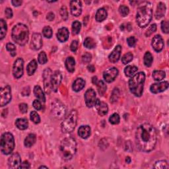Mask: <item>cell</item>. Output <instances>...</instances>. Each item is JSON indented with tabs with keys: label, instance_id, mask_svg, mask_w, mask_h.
<instances>
[{
	"label": "cell",
	"instance_id": "cell-1",
	"mask_svg": "<svg viewBox=\"0 0 169 169\" xmlns=\"http://www.w3.org/2000/svg\"><path fill=\"white\" fill-rule=\"evenodd\" d=\"M157 141V131L151 124L145 123L138 127L135 133V143L140 151H151L155 147Z\"/></svg>",
	"mask_w": 169,
	"mask_h": 169
},
{
	"label": "cell",
	"instance_id": "cell-2",
	"mask_svg": "<svg viewBox=\"0 0 169 169\" xmlns=\"http://www.w3.org/2000/svg\"><path fill=\"white\" fill-rule=\"evenodd\" d=\"M153 17V5L148 2H142L138 8L136 21L140 28L147 27Z\"/></svg>",
	"mask_w": 169,
	"mask_h": 169
},
{
	"label": "cell",
	"instance_id": "cell-3",
	"mask_svg": "<svg viewBox=\"0 0 169 169\" xmlns=\"http://www.w3.org/2000/svg\"><path fill=\"white\" fill-rule=\"evenodd\" d=\"M77 151V143L74 138L68 137L64 139L60 145V153L65 161H69Z\"/></svg>",
	"mask_w": 169,
	"mask_h": 169
},
{
	"label": "cell",
	"instance_id": "cell-4",
	"mask_svg": "<svg viewBox=\"0 0 169 169\" xmlns=\"http://www.w3.org/2000/svg\"><path fill=\"white\" fill-rule=\"evenodd\" d=\"M11 36L13 40L19 46H25L29 41V31L27 25L19 23L12 29Z\"/></svg>",
	"mask_w": 169,
	"mask_h": 169
},
{
	"label": "cell",
	"instance_id": "cell-5",
	"mask_svg": "<svg viewBox=\"0 0 169 169\" xmlns=\"http://www.w3.org/2000/svg\"><path fill=\"white\" fill-rule=\"evenodd\" d=\"M145 81V74L143 72H139L131 77L129 80L128 84L130 90L134 95L138 97L142 95Z\"/></svg>",
	"mask_w": 169,
	"mask_h": 169
},
{
	"label": "cell",
	"instance_id": "cell-6",
	"mask_svg": "<svg viewBox=\"0 0 169 169\" xmlns=\"http://www.w3.org/2000/svg\"><path fill=\"white\" fill-rule=\"evenodd\" d=\"M77 112L72 110L69 114L65 117L63 122L61 124V129L63 133H71L75 130L77 125Z\"/></svg>",
	"mask_w": 169,
	"mask_h": 169
},
{
	"label": "cell",
	"instance_id": "cell-7",
	"mask_svg": "<svg viewBox=\"0 0 169 169\" xmlns=\"http://www.w3.org/2000/svg\"><path fill=\"white\" fill-rule=\"evenodd\" d=\"M1 152L3 155H9L15 148V139L12 134L6 132L2 134L0 142Z\"/></svg>",
	"mask_w": 169,
	"mask_h": 169
},
{
	"label": "cell",
	"instance_id": "cell-8",
	"mask_svg": "<svg viewBox=\"0 0 169 169\" xmlns=\"http://www.w3.org/2000/svg\"><path fill=\"white\" fill-rule=\"evenodd\" d=\"M52 114L56 119H62L66 114V107L60 100H55L52 103Z\"/></svg>",
	"mask_w": 169,
	"mask_h": 169
},
{
	"label": "cell",
	"instance_id": "cell-9",
	"mask_svg": "<svg viewBox=\"0 0 169 169\" xmlns=\"http://www.w3.org/2000/svg\"><path fill=\"white\" fill-rule=\"evenodd\" d=\"M11 100V89L10 86L6 85L1 89V102L2 107L7 105Z\"/></svg>",
	"mask_w": 169,
	"mask_h": 169
},
{
	"label": "cell",
	"instance_id": "cell-10",
	"mask_svg": "<svg viewBox=\"0 0 169 169\" xmlns=\"http://www.w3.org/2000/svg\"><path fill=\"white\" fill-rule=\"evenodd\" d=\"M23 67H24V62H23V60L21 58H17L13 64V74L14 77L17 79H19L23 76V73H24V71H23Z\"/></svg>",
	"mask_w": 169,
	"mask_h": 169
},
{
	"label": "cell",
	"instance_id": "cell-11",
	"mask_svg": "<svg viewBox=\"0 0 169 169\" xmlns=\"http://www.w3.org/2000/svg\"><path fill=\"white\" fill-rule=\"evenodd\" d=\"M84 101L86 105L89 108H92L95 106L97 101L96 93L93 89H89L84 94Z\"/></svg>",
	"mask_w": 169,
	"mask_h": 169
},
{
	"label": "cell",
	"instance_id": "cell-12",
	"mask_svg": "<svg viewBox=\"0 0 169 169\" xmlns=\"http://www.w3.org/2000/svg\"><path fill=\"white\" fill-rule=\"evenodd\" d=\"M118 75V70L116 68H110L107 69L103 73V77L108 83H111L116 78Z\"/></svg>",
	"mask_w": 169,
	"mask_h": 169
},
{
	"label": "cell",
	"instance_id": "cell-13",
	"mask_svg": "<svg viewBox=\"0 0 169 169\" xmlns=\"http://www.w3.org/2000/svg\"><path fill=\"white\" fill-rule=\"evenodd\" d=\"M62 75L60 72L56 71L54 73V74L51 77V86L52 89L56 92L58 91V87L62 82Z\"/></svg>",
	"mask_w": 169,
	"mask_h": 169
},
{
	"label": "cell",
	"instance_id": "cell-14",
	"mask_svg": "<svg viewBox=\"0 0 169 169\" xmlns=\"http://www.w3.org/2000/svg\"><path fill=\"white\" fill-rule=\"evenodd\" d=\"M21 164V158L17 153L12 154L8 159V165L11 168H19Z\"/></svg>",
	"mask_w": 169,
	"mask_h": 169
},
{
	"label": "cell",
	"instance_id": "cell-15",
	"mask_svg": "<svg viewBox=\"0 0 169 169\" xmlns=\"http://www.w3.org/2000/svg\"><path fill=\"white\" fill-rule=\"evenodd\" d=\"M51 77H52V71L49 68H46L43 73V79L44 84V89L46 93L49 94L51 89Z\"/></svg>",
	"mask_w": 169,
	"mask_h": 169
},
{
	"label": "cell",
	"instance_id": "cell-16",
	"mask_svg": "<svg viewBox=\"0 0 169 169\" xmlns=\"http://www.w3.org/2000/svg\"><path fill=\"white\" fill-rule=\"evenodd\" d=\"M168 87V81H163L160 83H154L150 87V91L152 93L157 94L165 91Z\"/></svg>",
	"mask_w": 169,
	"mask_h": 169
},
{
	"label": "cell",
	"instance_id": "cell-17",
	"mask_svg": "<svg viewBox=\"0 0 169 169\" xmlns=\"http://www.w3.org/2000/svg\"><path fill=\"white\" fill-rule=\"evenodd\" d=\"M42 36L39 33H35L32 36L31 47V48L35 50H40L42 46Z\"/></svg>",
	"mask_w": 169,
	"mask_h": 169
},
{
	"label": "cell",
	"instance_id": "cell-18",
	"mask_svg": "<svg viewBox=\"0 0 169 169\" xmlns=\"http://www.w3.org/2000/svg\"><path fill=\"white\" fill-rule=\"evenodd\" d=\"M70 10L72 15L75 17H78L82 12V4L80 1L70 2Z\"/></svg>",
	"mask_w": 169,
	"mask_h": 169
},
{
	"label": "cell",
	"instance_id": "cell-19",
	"mask_svg": "<svg viewBox=\"0 0 169 169\" xmlns=\"http://www.w3.org/2000/svg\"><path fill=\"white\" fill-rule=\"evenodd\" d=\"M152 46L153 48L157 52L162 51L164 48V40L161 35H155L152 40Z\"/></svg>",
	"mask_w": 169,
	"mask_h": 169
},
{
	"label": "cell",
	"instance_id": "cell-20",
	"mask_svg": "<svg viewBox=\"0 0 169 169\" xmlns=\"http://www.w3.org/2000/svg\"><path fill=\"white\" fill-rule=\"evenodd\" d=\"M122 52V46L118 45L115 47V48L109 56V61L112 63H116L120 58Z\"/></svg>",
	"mask_w": 169,
	"mask_h": 169
},
{
	"label": "cell",
	"instance_id": "cell-21",
	"mask_svg": "<svg viewBox=\"0 0 169 169\" xmlns=\"http://www.w3.org/2000/svg\"><path fill=\"white\" fill-rule=\"evenodd\" d=\"M96 109L98 111V113L100 116H103L107 114L108 112H109V107L108 105L104 102H101L98 99H97L95 105Z\"/></svg>",
	"mask_w": 169,
	"mask_h": 169
},
{
	"label": "cell",
	"instance_id": "cell-22",
	"mask_svg": "<svg viewBox=\"0 0 169 169\" xmlns=\"http://www.w3.org/2000/svg\"><path fill=\"white\" fill-rule=\"evenodd\" d=\"M69 31L65 27L61 28L57 32V38L60 42H65V41H67L69 38Z\"/></svg>",
	"mask_w": 169,
	"mask_h": 169
},
{
	"label": "cell",
	"instance_id": "cell-23",
	"mask_svg": "<svg viewBox=\"0 0 169 169\" xmlns=\"http://www.w3.org/2000/svg\"><path fill=\"white\" fill-rule=\"evenodd\" d=\"M91 130L89 126H81L78 130V135L83 139H87L91 135Z\"/></svg>",
	"mask_w": 169,
	"mask_h": 169
},
{
	"label": "cell",
	"instance_id": "cell-24",
	"mask_svg": "<svg viewBox=\"0 0 169 169\" xmlns=\"http://www.w3.org/2000/svg\"><path fill=\"white\" fill-rule=\"evenodd\" d=\"M85 86V81L82 78H77L76 81H74L72 88L74 91L79 92L81 91L82 89Z\"/></svg>",
	"mask_w": 169,
	"mask_h": 169
},
{
	"label": "cell",
	"instance_id": "cell-25",
	"mask_svg": "<svg viewBox=\"0 0 169 169\" xmlns=\"http://www.w3.org/2000/svg\"><path fill=\"white\" fill-rule=\"evenodd\" d=\"M166 12V6L165 3L160 2L158 4V6L157 8V11L155 12V17L157 19L162 18L165 15Z\"/></svg>",
	"mask_w": 169,
	"mask_h": 169
},
{
	"label": "cell",
	"instance_id": "cell-26",
	"mask_svg": "<svg viewBox=\"0 0 169 169\" xmlns=\"http://www.w3.org/2000/svg\"><path fill=\"white\" fill-rule=\"evenodd\" d=\"M108 15V13L106 9L105 8H101L97 11L96 15H95V19L97 22H102L106 19Z\"/></svg>",
	"mask_w": 169,
	"mask_h": 169
},
{
	"label": "cell",
	"instance_id": "cell-27",
	"mask_svg": "<svg viewBox=\"0 0 169 169\" xmlns=\"http://www.w3.org/2000/svg\"><path fill=\"white\" fill-rule=\"evenodd\" d=\"M34 94H35V97L40 101L44 102L46 101V97L44 95V93L43 91H42V88L40 86L36 85L35 87Z\"/></svg>",
	"mask_w": 169,
	"mask_h": 169
},
{
	"label": "cell",
	"instance_id": "cell-28",
	"mask_svg": "<svg viewBox=\"0 0 169 169\" xmlns=\"http://www.w3.org/2000/svg\"><path fill=\"white\" fill-rule=\"evenodd\" d=\"M75 66H76V61L73 57H68L65 60V67L69 72H73L75 71Z\"/></svg>",
	"mask_w": 169,
	"mask_h": 169
},
{
	"label": "cell",
	"instance_id": "cell-29",
	"mask_svg": "<svg viewBox=\"0 0 169 169\" xmlns=\"http://www.w3.org/2000/svg\"><path fill=\"white\" fill-rule=\"evenodd\" d=\"M15 125L18 129L21 130H25L28 128L29 122H28V120L25 118H19L15 122Z\"/></svg>",
	"mask_w": 169,
	"mask_h": 169
},
{
	"label": "cell",
	"instance_id": "cell-30",
	"mask_svg": "<svg viewBox=\"0 0 169 169\" xmlns=\"http://www.w3.org/2000/svg\"><path fill=\"white\" fill-rule=\"evenodd\" d=\"M36 140V135L33 134H31L27 136V138L25 139L24 145L27 147H31L33 145Z\"/></svg>",
	"mask_w": 169,
	"mask_h": 169
},
{
	"label": "cell",
	"instance_id": "cell-31",
	"mask_svg": "<svg viewBox=\"0 0 169 169\" xmlns=\"http://www.w3.org/2000/svg\"><path fill=\"white\" fill-rule=\"evenodd\" d=\"M38 67V65H37V62L35 60H32L31 62L27 65V73L29 76H32L34 73L36 72V70Z\"/></svg>",
	"mask_w": 169,
	"mask_h": 169
},
{
	"label": "cell",
	"instance_id": "cell-32",
	"mask_svg": "<svg viewBox=\"0 0 169 169\" xmlns=\"http://www.w3.org/2000/svg\"><path fill=\"white\" fill-rule=\"evenodd\" d=\"M7 31V23L3 19L0 20V39L3 40L6 36Z\"/></svg>",
	"mask_w": 169,
	"mask_h": 169
},
{
	"label": "cell",
	"instance_id": "cell-33",
	"mask_svg": "<svg viewBox=\"0 0 169 169\" xmlns=\"http://www.w3.org/2000/svg\"><path fill=\"white\" fill-rule=\"evenodd\" d=\"M138 68L134 65H128L124 69V73L127 77H132L138 72Z\"/></svg>",
	"mask_w": 169,
	"mask_h": 169
},
{
	"label": "cell",
	"instance_id": "cell-34",
	"mask_svg": "<svg viewBox=\"0 0 169 169\" xmlns=\"http://www.w3.org/2000/svg\"><path fill=\"white\" fill-rule=\"evenodd\" d=\"M153 61V58L152 54L149 52H147L144 55V58H143V62L145 66L150 67L152 65Z\"/></svg>",
	"mask_w": 169,
	"mask_h": 169
},
{
	"label": "cell",
	"instance_id": "cell-35",
	"mask_svg": "<svg viewBox=\"0 0 169 169\" xmlns=\"http://www.w3.org/2000/svg\"><path fill=\"white\" fill-rule=\"evenodd\" d=\"M153 77L155 81H161L165 77V72L162 70H157L153 73Z\"/></svg>",
	"mask_w": 169,
	"mask_h": 169
},
{
	"label": "cell",
	"instance_id": "cell-36",
	"mask_svg": "<svg viewBox=\"0 0 169 169\" xmlns=\"http://www.w3.org/2000/svg\"><path fill=\"white\" fill-rule=\"evenodd\" d=\"M97 85L98 92V93H99V95L101 96L104 95L106 91V89H107V87L105 84V83H104V81H98Z\"/></svg>",
	"mask_w": 169,
	"mask_h": 169
},
{
	"label": "cell",
	"instance_id": "cell-37",
	"mask_svg": "<svg viewBox=\"0 0 169 169\" xmlns=\"http://www.w3.org/2000/svg\"><path fill=\"white\" fill-rule=\"evenodd\" d=\"M84 46L85 48L89 49H92L95 48L96 46V43L95 40H94L91 37H87L84 41Z\"/></svg>",
	"mask_w": 169,
	"mask_h": 169
},
{
	"label": "cell",
	"instance_id": "cell-38",
	"mask_svg": "<svg viewBox=\"0 0 169 169\" xmlns=\"http://www.w3.org/2000/svg\"><path fill=\"white\" fill-rule=\"evenodd\" d=\"M81 24L80 22H79L78 21H74L72 23V32L73 34L76 35L79 33V32L81 31Z\"/></svg>",
	"mask_w": 169,
	"mask_h": 169
},
{
	"label": "cell",
	"instance_id": "cell-39",
	"mask_svg": "<svg viewBox=\"0 0 169 169\" xmlns=\"http://www.w3.org/2000/svg\"><path fill=\"white\" fill-rule=\"evenodd\" d=\"M133 58H134V56L131 52L127 53L124 54L123 57L122 58V62L123 64L126 65L127 64L131 62L133 60Z\"/></svg>",
	"mask_w": 169,
	"mask_h": 169
},
{
	"label": "cell",
	"instance_id": "cell-40",
	"mask_svg": "<svg viewBox=\"0 0 169 169\" xmlns=\"http://www.w3.org/2000/svg\"><path fill=\"white\" fill-rule=\"evenodd\" d=\"M154 168H157V169H165V168L168 169V165L166 161H159L155 164Z\"/></svg>",
	"mask_w": 169,
	"mask_h": 169
},
{
	"label": "cell",
	"instance_id": "cell-41",
	"mask_svg": "<svg viewBox=\"0 0 169 169\" xmlns=\"http://www.w3.org/2000/svg\"><path fill=\"white\" fill-rule=\"evenodd\" d=\"M31 120L35 124H39L40 122V118L39 114L36 111H32L31 112Z\"/></svg>",
	"mask_w": 169,
	"mask_h": 169
},
{
	"label": "cell",
	"instance_id": "cell-42",
	"mask_svg": "<svg viewBox=\"0 0 169 169\" xmlns=\"http://www.w3.org/2000/svg\"><path fill=\"white\" fill-rule=\"evenodd\" d=\"M42 33H43L44 36L46 37V38L50 39L52 36V29L49 26L45 27L43 30H42Z\"/></svg>",
	"mask_w": 169,
	"mask_h": 169
},
{
	"label": "cell",
	"instance_id": "cell-43",
	"mask_svg": "<svg viewBox=\"0 0 169 169\" xmlns=\"http://www.w3.org/2000/svg\"><path fill=\"white\" fill-rule=\"evenodd\" d=\"M119 96H120L119 89H117V88H115L114 89V91H112V95H111V97H110V102H112V103L116 102L118 99Z\"/></svg>",
	"mask_w": 169,
	"mask_h": 169
},
{
	"label": "cell",
	"instance_id": "cell-44",
	"mask_svg": "<svg viewBox=\"0 0 169 169\" xmlns=\"http://www.w3.org/2000/svg\"><path fill=\"white\" fill-rule=\"evenodd\" d=\"M120 116L118 114L114 113L112 114L109 118V122L112 124H118L120 122Z\"/></svg>",
	"mask_w": 169,
	"mask_h": 169
},
{
	"label": "cell",
	"instance_id": "cell-45",
	"mask_svg": "<svg viewBox=\"0 0 169 169\" xmlns=\"http://www.w3.org/2000/svg\"><path fill=\"white\" fill-rule=\"evenodd\" d=\"M6 49L8 50L9 52H10L11 56L14 57V56H16V48L15 45L12 43H7L6 45Z\"/></svg>",
	"mask_w": 169,
	"mask_h": 169
},
{
	"label": "cell",
	"instance_id": "cell-46",
	"mask_svg": "<svg viewBox=\"0 0 169 169\" xmlns=\"http://www.w3.org/2000/svg\"><path fill=\"white\" fill-rule=\"evenodd\" d=\"M39 62L40 64H45L46 62H48V58H47V56L44 52H41L39 55L38 58Z\"/></svg>",
	"mask_w": 169,
	"mask_h": 169
},
{
	"label": "cell",
	"instance_id": "cell-47",
	"mask_svg": "<svg viewBox=\"0 0 169 169\" xmlns=\"http://www.w3.org/2000/svg\"><path fill=\"white\" fill-rule=\"evenodd\" d=\"M119 13L122 17H126L130 13V9L126 6H121L119 7Z\"/></svg>",
	"mask_w": 169,
	"mask_h": 169
},
{
	"label": "cell",
	"instance_id": "cell-48",
	"mask_svg": "<svg viewBox=\"0 0 169 169\" xmlns=\"http://www.w3.org/2000/svg\"><path fill=\"white\" fill-rule=\"evenodd\" d=\"M60 15L64 21H66L68 18V9L65 6H62L60 9Z\"/></svg>",
	"mask_w": 169,
	"mask_h": 169
},
{
	"label": "cell",
	"instance_id": "cell-49",
	"mask_svg": "<svg viewBox=\"0 0 169 169\" xmlns=\"http://www.w3.org/2000/svg\"><path fill=\"white\" fill-rule=\"evenodd\" d=\"M156 30H157V25L155 24H152L148 28V29L147 30L146 32H145V35H146V36H150L156 31Z\"/></svg>",
	"mask_w": 169,
	"mask_h": 169
},
{
	"label": "cell",
	"instance_id": "cell-50",
	"mask_svg": "<svg viewBox=\"0 0 169 169\" xmlns=\"http://www.w3.org/2000/svg\"><path fill=\"white\" fill-rule=\"evenodd\" d=\"M92 56L90 53L86 52L84 53L82 56V62L84 64H88L91 61Z\"/></svg>",
	"mask_w": 169,
	"mask_h": 169
},
{
	"label": "cell",
	"instance_id": "cell-51",
	"mask_svg": "<svg viewBox=\"0 0 169 169\" xmlns=\"http://www.w3.org/2000/svg\"><path fill=\"white\" fill-rule=\"evenodd\" d=\"M161 29L165 33H168V22L167 21H163L161 22Z\"/></svg>",
	"mask_w": 169,
	"mask_h": 169
},
{
	"label": "cell",
	"instance_id": "cell-52",
	"mask_svg": "<svg viewBox=\"0 0 169 169\" xmlns=\"http://www.w3.org/2000/svg\"><path fill=\"white\" fill-rule=\"evenodd\" d=\"M127 42H128V44L130 47H134L135 46L136 40L134 36L129 37V38L127 39Z\"/></svg>",
	"mask_w": 169,
	"mask_h": 169
},
{
	"label": "cell",
	"instance_id": "cell-53",
	"mask_svg": "<svg viewBox=\"0 0 169 169\" xmlns=\"http://www.w3.org/2000/svg\"><path fill=\"white\" fill-rule=\"evenodd\" d=\"M32 105H33V107L37 110H40L42 109V105L39 100H35L33 103H32Z\"/></svg>",
	"mask_w": 169,
	"mask_h": 169
},
{
	"label": "cell",
	"instance_id": "cell-54",
	"mask_svg": "<svg viewBox=\"0 0 169 169\" xmlns=\"http://www.w3.org/2000/svg\"><path fill=\"white\" fill-rule=\"evenodd\" d=\"M77 47H78V42L77 40H73L72 42V43L70 46V49L73 52H76L77 50Z\"/></svg>",
	"mask_w": 169,
	"mask_h": 169
},
{
	"label": "cell",
	"instance_id": "cell-55",
	"mask_svg": "<svg viewBox=\"0 0 169 169\" xmlns=\"http://www.w3.org/2000/svg\"><path fill=\"white\" fill-rule=\"evenodd\" d=\"M19 109L22 113L25 114L28 110V106L25 103H21V104L19 105Z\"/></svg>",
	"mask_w": 169,
	"mask_h": 169
},
{
	"label": "cell",
	"instance_id": "cell-56",
	"mask_svg": "<svg viewBox=\"0 0 169 169\" xmlns=\"http://www.w3.org/2000/svg\"><path fill=\"white\" fill-rule=\"evenodd\" d=\"M5 13H6V16L7 19L12 18L13 11H12V9L11 8H7L6 9V11H5Z\"/></svg>",
	"mask_w": 169,
	"mask_h": 169
},
{
	"label": "cell",
	"instance_id": "cell-57",
	"mask_svg": "<svg viewBox=\"0 0 169 169\" xmlns=\"http://www.w3.org/2000/svg\"><path fill=\"white\" fill-rule=\"evenodd\" d=\"M31 168L30 163L27 161L23 162L19 167V168Z\"/></svg>",
	"mask_w": 169,
	"mask_h": 169
},
{
	"label": "cell",
	"instance_id": "cell-58",
	"mask_svg": "<svg viewBox=\"0 0 169 169\" xmlns=\"http://www.w3.org/2000/svg\"><path fill=\"white\" fill-rule=\"evenodd\" d=\"M54 14L53 13H49L48 15H47V17H46V19H48L49 21H52L54 19Z\"/></svg>",
	"mask_w": 169,
	"mask_h": 169
},
{
	"label": "cell",
	"instance_id": "cell-59",
	"mask_svg": "<svg viewBox=\"0 0 169 169\" xmlns=\"http://www.w3.org/2000/svg\"><path fill=\"white\" fill-rule=\"evenodd\" d=\"M11 3H12V4L14 6L18 7V6H21V5L23 3V2L20 1V0H13V1L11 2Z\"/></svg>",
	"mask_w": 169,
	"mask_h": 169
},
{
	"label": "cell",
	"instance_id": "cell-60",
	"mask_svg": "<svg viewBox=\"0 0 169 169\" xmlns=\"http://www.w3.org/2000/svg\"><path fill=\"white\" fill-rule=\"evenodd\" d=\"M87 68H88L89 71H90L91 72H94L95 71V67H94L93 65H89Z\"/></svg>",
	"mask_w": 169,
	"mask_h": 169
},
{
	"label": "cell",
	"instance_id": "cell-61",
	"mask_svg": "<svg viewBox=\"0 0 169 169\" xmlns=\"http://www.w3.org/2000/svg\"><path fill=\"white\" fill-rule=\"evenodd\" d=\"M97 77H93V83L95 84H97Z\"/></svg>",
	"mask_w": 169,
	"mask_h": 169
},
{
	"label": "cell",
	"instance_id": "cell-62",
	"mask_svg": "<svg viewBox=\"0 0 169 169\" xmlns=\"http://www.w3.org/2000/svg\"><path fill=\"white\" fill-rule=\"evenodd\" d=\"M126 161L127 163H130V162H131V159H130V157H127L126 158Z\"/></svg>",
	"mask_w": 169,
	"mask_h": 169
},
{
	"label": "cell",
	"instance_id": "cell-63",
	"mask_svg": "<svg viewBox=\"0 0 169 169\" xmlns=\"http://www.w3.org/2000/svg\"><path fill=\"white\" fill-rule=\"evenodd\" d=\"M48 168V167H45V166H41L39 167V168Z\"/></svg>",
	"mask_w": 169,
	"mask_h": 169
}]
</instances>
